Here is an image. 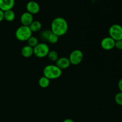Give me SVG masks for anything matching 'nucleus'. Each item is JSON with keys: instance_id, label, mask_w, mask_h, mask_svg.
Instances as JSON below:
<instances>
[{"instance_id": "nucleus-1", "label": "nucleus", "mask_w": 122, "mask_h": 122, "mask_svg": "<svg viewBox=\"0 0 122 122\" xmlns=\"http://www.w3.org/2000/svg\"><path fill=\"white\" fill-rule=\"evenodd\" d=\"M69 29L67 21L63 17H56L51 22V32L58 36H61L67 33Z\"/></svg>"}, {"instance_id": "nucleus-2", "label": "nucleus", "mask_w": 122, "mask_h": 122, "mask_svg": "<svg viewBox=\"0 0 122 122\" xmlns=\"http://www.w3.org/2000/svg\"><path fill=\"white\" fill-rule=\"evenodd\" d=\"M43 74L44 76L47 77L50 80L56 79L61 76L62 70L56 65L49 64L44 67Z\"/></svg>"}, {"instance_id": "nucleus-3", "label": "nucleus", "mask_w": 122, "mask_h": 122, "mask_svg": "<svg viewBox=\"0 0 122 122\" xmlns=\"http://www.w3.org/2000/svg\"><path fill=\"white\" fill-rule=\"evenodd\" d=\"M15 38L20 41H26L32 36V32L29 26H21L17 29L15 33Z\"/></svg>"}, {"instance_id": "nucleus-4", "label": "nucleus", "mask_w": 122, "mask_h": 122, "mask_svg": "<svg viewBox=\"0 0 122 122\" xmlns=\"http://www.w3.org/2000/svg\"><path fill=\"white\" fill-rule=\"evenodd\" d=\"M50 47L45 43H39L33 48V54L38 58H44L46 57L50 52Z\"/></svg>"}, {"instance_id": "nucleus-5", "label": "nucleus", "mask_w": 122, "mask_h": 122, "mask_svg": "<svg viewBox=\"0 0 122 122\" xmlns=\"http://www.w3.org/2000/svg\"><path fill=\"white\" fill-rule=\"evenodd\" d=\"M109 36L115 41L122 39V26L119 24H114L110 27L108 30Z\"/></svg>"}, {"instance_id": "nucleus-6", "label": "nucleus", "mask_w": 122, "mask_h": 122, "mask_svg": "<svg viewBox=\"0 0 122 122\" xmlns=\"http://www.w3.org/2000/svg\"><path fill=\"white\" fill-rule=\"evenodd\" d=\"M83 58V52L80 50H75L70 53L69 59L70 64L73 65H77L82 62Z\"/></svg>"}, {"instance_id": "nucleus-7", "label": "nucleus", "mask_w": 122, "mask_h": 122, "mask_svg": "<svg viewBox=\"0 0 122 122\" xmlns=\"http://www.w3.org/2000/svg\"><path fill=\"white\" fill-rule=\"evenodd\" d=\"M116 41L111 37H105L101 42V46L105 50H111L115 48Z\"/></svg>"}, {"instance_id": "nucleus-8", "label": "nucleus", "mask_w": 122, "mask_h": 122, "mask_svg": "<svg viewBox=\"0 0 122 122\" xmlns=\"http://www.w3.org/2000/svg\"><path fill=\"white\" fill-rule=\"evenodd\" d=\"M26 9L28 13H30L32 15L38 13L40 11V6L39 4L34 1H30L26 4Z\"/></svg>"}, {"instance_id": "nucleus-9", "label": "nucleus", "mask_w": 122, "mask_h": 122, "mask_svg": "<svg viewBox=\"0 0 122 122\" xmlns=\"http://www.w3.org/2000/svg\"><path fill=\"white\" fill-rule=\"evenodd\" d=\"M20 21L23 26H29L33 21V15L27 11L23 13L20 17Z\"/></svg>"}, {"instance_id": "nucleus-10", "label": "nucleus", "mask_w": 122, "mask_h": 122, "mask_svg": "<svg viewBox=\"0 0 122 122\" xmlns=\"http://www.w3.org/2000/svg\"><path fill=\"white\" fill-rule=\"evenodd\" d=\"M15 5V0H0V10L3 11L12 10Z\"/></svg>"}, {"instance_id": "nucleus-11", "label": "nucleus", "mask_w": 122, "mask_h": 122, "mask_svg": "<svg viewBox=\"0 0 122 122\" xmlns=\"http://www.w3.org/2000/svg\"><path fill=\"white\" fill-rule=\"evenodd\" d=\"M70 62L69 61V58L65 57H62L59 58L56 61V64L58 67L63 70V69H67L70 66Z\"/></svg>"}, {"instance_id": "nucleus-12", "label": "nucleus", "mask_w": 122, "mask_h": 122, "mask_svg": "<svg viewBox=\"0 0 122 122\" xmlns=\"http://www.w3.org/2000/svg\"><path fill=\"white\" fill-rule=\"evenodd\" d=\"M21 54L25 58H29L33 55V48L29 45H25L21 48Z\"/></svg>"}, {"instance_id": "nucleus-13", "label": "nucleus", "mask_w": 122, "mask_h": 122, "mask_svg": "<svg viewBox=\"0 0 122 122\" xmlns=\"http://www.w3.org/2000/svg\"><path fill=\"white\" fill-rule=\"evenodd\" d=\"M30 29L32 32H37L41 30L42 29V24L39 21H34L30 25Z\"/></svg>"}, {"instance_id": "nucleus-14", "label": "nucleus", "mask_w": 122, "mask_h": 122, "mask_svg": "<svg viewBox=\"0 0 122 122\" xmlns=\"http://www.w3.org/2000/svg\"><path fill=\"white\" fill-rule=\"evenodd\" d=\"M15 14L14 11L12 10L4 11V20H5L6 21L11 22V21H13L15 19Z\"/></svg>"}, {"instance_id": "nucleus-15", "label": "nucleus", "mask_w": 122, "mask_h": 122, "mask_svg": "<svg viewBox=\"0 0 122 122\" xmlns=\"http://www.w3.org/2000/svg\"><path fill=\"white\" fill-rule=\"evenodd\" d=\"M50 81L51 80L48 79L47 77H45V76H42L39 80V82L38 83H39V86L42 88H47L50 85Z\"/></svg>"}, {"instance_id": "nucleus-16", "label": "nucleus", "mask_w": 122, "mask_h": 122, "mask_svg": "<svg viewBox=\"0 0 122 122\" xmlns=\"http://www.w3.org/2000/svg\"><path fill=\"white\" fill-rule=\"evenodd\" d=\"M48 57L49 60L51 61H57V60L59 58V56H58V54L57 51H54V50H51L50 51L48 54Z\"/></svg>"}, {"instance_id": "nucleus-17", "label": "nucleus", "mask_w": 122, "mask_h": 122, "mask_svg": "<svg viewBox=\"0 0 122 122\" xmlns=\"http://www.w3.org/2000/svg\"><path fill=\"white\" fill-rule=\"evenodd\" d=\"M27 41L28 42V45H29L32 48H34L35 46H36L39 44L38 38H36L35 36H32Z\"/></svg>"}, {"instance_id": "nucleus-18", "label": "nucleus", "mask_w": 122, "mask_h": 122, "mask_svg": "<svg viewBox=\"0 0 122 122\" xmlns=\"http://www.w3.org/2000/svg\"><path fill=\"white\" fill-rule=\"evenodd\" d=\"M58 39H59V36H58L57 35H55L54 33H53L52 32H51V34L48 37V42H49L50 43L52 44H56L57 42L58 41Z\"/></svg>"}, {"instance_id": "nucleus-19", "label": "nucleus", "mask_w": 122, "mask_h": 122, "mask_svg": "<svg viewBox=\"0 0 122 122\" xmlns=\"http://www.w3.org/2000/svg\"><path fill=\"white\" fill-rule=\"evenodd\" d=\"M51 32H52L50 30H45L42 31L40 34L41 38L43 41H48V37L50 36V35L51 34Z\"/></svg>"}, {"instance_id": "nucleus-20", "label": "nucleus", "mask_w": 122, "mask_h": 122, "mask_svg": "<svg viewBox=\"0 0 122 122\" xmlns=\"http://www.w3.org/2000/svg\"><path fill=\"white\" fill-rule=\"evenodd\" d=\"M114 100H115L116 102L118 105L122 106V92H120L117 93V94L116 95Z\"/></svg>"}, {"instance_id": "nucleus-21", "label": "nucleus", "mask_w": 122, "mask_h": 122, "mask_svg": "<svg viewBox=\"0 0 122 122\" xmlns=\"http://www.w3.org/2000/svg\"><path fill=\"white\" fill-rule=\"evenodd\" d=\"M115 47L118 50H122V39L116 41Z\"/></svg>"}, {"instance_id": "nucleus-22", "label": "nucleus", "mask_w": 122, "mask_h": 122, "mask_svg": "<svg viewBox=\"0 0 122 122\" xmlns=\"http://www.w3.org/2000/svg\"><path fill=\"white\" fill-rule=\"evenodd\" d=\"M4 19V11L0 10V23Z\"/></svg>"}, {"instance_id": "nucleus-23", "label": "nucleus", "mask_w": 122, "mask_h": 122, "mask_svg": "<svg viewBox=\"0 0 122 122\" xmlns=\"http://www.w3.org/2000/svg\"><path fill=\"white\" fill-rule=\"evenodd\" d=\"M118 88H119L120 91L122 92V79L119 80L118 82Z\"/></svg>"}, {"instance_id": "nucleus-24", "label": "nucleus", "mask_w": 122, "mask_h": 122, "mask_svg": "<svg viewBox=\"0 0 122 122\" xmlns=\"http://www.w3.org/2000/svg\"><path fill=\"white\" fill-rule=\"evenodd\" d=\"M63 122H75V121L71 119H66L63 120Z\"/></svg>"}]
</instances>
